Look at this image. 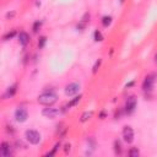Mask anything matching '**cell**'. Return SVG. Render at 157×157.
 I'll return each mask as SVG.
<instances>
[{"mask_svg":"<svg viewBox=\"0 0 157 157\" xmlns=\"http://www.w3.org/2000/svg\"><path fill=\"white\" fill-rule=\"evenodd\" d=\"M11 147H10V144L7 142H1V147H0V155L3 157H10L11 156Z\"/></svg>","mask_w":157,"mask_h":157,"instance_id":"9","label":"cell"},{"mask_svg":"<svg viewBox=\"0 0 157 157\" xmlns=\"http://www.w3.org/2000/svg\"><path fill=\"white\" fill-rule=\"evenodd\" d=\"M16 36V31H11V32H7L4 37H3V39L6 42V41H9V39H11V38H14Z\"/></svg>","mask_w":157,"mask_h":157,"instance_id":"21","label":"cell"},{"mask_svg":"<svg viewBox=\"0 0 157 157\" xmlns=\"http://www.w3.org/2000/svg\"><path fill=\"white\" fill-rule=\"evenodd\" d=\"M135 108H136V98H135V96H130L125 102V113L131 114Z\"/></svg>","mask_w":157,"mask_h":157,"instance_id":"3","label":"cell"},{"mask_svg":"<svg viewBox=\"0 0 157 157\" xmlns=\"http://www.w3.org/2000/svg\"><path fill=\"white\" fill-rule=\"evenodd\" d=\"M155 61H156V64H157V54H156V57H155Z\"/></svg>","mask_w":157,"mask_h":157,"instance_id":"28","label":"cell"},{"mask_svg":"<svg viewBox=\"0 0 157 157\" xmlns=\"http://www.w3.org/2000/svg\"><path fill=\"white\" fill-rule=\"evenodd\" d=\"M28 118V112L25 109V108H17L16 112H15V119L18 122V123H24L26 122Z\"/></svg>","mask_w":157,"mask_h":157,"instance_id":"5","label":"cell"},{"mask_svg":"<svg viewBox=\"0 0 157 157\" xmlns=\"http://www.w3.org/2000/svg\"><path fill=\"white\" fill-rule=\"evenodd\" d=\"M140 155V151L138 150V147H133L129 150V156L130 157H138Z\"/></svg>","mask_w":157,"mask_h":157,"instance_id":"20","label":"cell"},{"mask_svg":"<svg viewBox=\"0 0 157 157\" xmlns=\"http://www.w3.org/2000/svg\"><path fill=\"white\" fill-rule=\"evenodd\" d=\"M81 98H82V96L81 95H79V96H76V97H74L72 98L68 104H66V108H71V107H74V106H76V104L81 101Z\"/></svg>","mask_w":157,"mask_h":157,"instance_id":"12","label":"cell"},{"mask_svg":"<svg viewBox=\"0 0 157 157\" xmlns=\"http://www.w3.org/2000/svg\"><path fill=\"white\" fill-rule=\"evenodd\" d=\"M120 3H124V0H120Z\"/></svg>","mask_w":157,"mask_h":157,"instance_id":"29","label":"cell"},{"mask_svg":"<svg viewBox=\"0 0 157 157\" xmlns=\"http://www.w3.org/2000/svg\"><path fill=\"white\" fill-rule=\"evenodd\" d=\"M68 151H70V145L68 144V145H65V152L68 153Z\"/></svg>","mask_w":157,"mask_h":157,"instance_id":"26","label":"cell"},{"mask_svg":"<svg viewBox=\"0 0 157 157\" xmlns=\"http://www.w3.org/2000/svg\"><path fill=\"white\" fill-rule=\"evenodd\" d=\"M16 91H17V83H15V85H13V86H10L7 90H6V92L4 93V98L6 100V98H11L15 93H16Z\"/></svg>","mask_w":157,"mask_h":157,"instance_id":"11","label":"cell"},{"mask_svg":"<svg viewBox=\"0 0 157 157\" xmlns=\"http://www.w3.org/2000/svg\"><path fill=\"white\" fill-rule=\"evenodd\" d=\"M134 85V82H130V83H128V85H127V87H130V86H133Z\"/></svg>","mask_w":157,"mask_h":157,"instance_id":"27","label":"cell"},{"mask_svg":"<svg viewBox=\"0 0 157 157\" xmlns=\"http://www.w3.org/2000/svg\"><path fill=\"white\" fill-rule=\"evenodd\" d=\"M57 100H58V96L54 92H44L42 95H39L37 98L38 103L43 104V106H52V104H54L57 102Z\"/></svg>","mask_w":157,"mask_h":157,"instance_id":"1","label":"cell"},{"mask_svg":"<svg viewBox=\"0 0 157 157\" xmlns=\"http://www.w3.org/2000/svg\"><path fill=\"white\" fill-rule=\"evenodd\" d=\"M123 138H124V141L128 142V144H131L134 141V130L131 127H124Z\"/></svg>","mask_w":157,"mask_h":157,"instance_id":"7","label":"cell"},{"mask_svg":"<svg viewBox=\"0 0 157 157\" xmlns=\"http://www.w3.org/2000/svg\"><path fill=\"white\" fill-rule=\"evenodd\" d=\"M60 147V144L58 142V144H55V146H54V147H53V150H52L50 152H48V153H46V156L47 157H52V156H54L55 153H57V151H58V149Z\"/></svg>","mask_w":157,"mask_h":157,"instance_id":"17","label":"cell"},{"mask_svg":"<svg viewBox=\"0 0 157 157\" xmlns=\"http://www.w3.org/2000/svg\"><path fill=\"white\" fill-rule=\"evenodd\" d=\"M90 21V14L88 13H86L85 15H83V17L81 18V22H83V24H87Z\"/></svg>","mask_w":157,"mask_h":157,"instance_id":"23","label":"cell"},{"mask_svg":"<svg viewBox=\"0 0 157 157\" xmlns=\"http://www.w3.org/2000/svg\"><path fill=\"white\" fill-rule=\"evenodd\" d=\"M42 114L46 117V118H49V119H54L55 117H58L59 114H60V111L58 108H53V107H50V108H44L43 111H42Z\"/></svg>","mask_w":157,"mask_h":157,"instance_id":"6","label":"cell"},{"mask_svg":"<svg viewBox=\"0 0 157 157\" xmlns=\"http://www.w3.org/2000/svg\"><path fill=\"white\" fill-rule=\"evenodd\" d=\"M18 42L21 46H27L28 42H29V36L26 33V32H20L18 33Z\"/></svg>","mask_w":157,"mask_h":157,"instance_id":"10","label":"cell"},{"mask_svg":"<svg viewBox=\"0 0 157 157\" xmlns=\"http://www.w3.org/2000/svg\"><path fill=\"white\" fill-rule=\"evenodd\" d=\"M101 63H102V60L98 59V60L96 61V64L93 65V68H92V72H93V74H96V72H97V70H98V68H100V65H101Z\"/></svg>","mask_w":157,"mask_h":157,"instance_id":"22","label":"cell"},{"mask_svg":"<svg viewBox=\"0 0 157 157\" xmlns=\"http://www.w3.org/2000/svg\"><path fill=\"white\" fill-rule=\"evenodd\" d=\"M153 83H155V77H153L152 75L146 76L145 80H144V82H142V90H144L145 92H150V91H152V88H153Z\"/></svg>","mask_w":157,"mask_h":157,"instance_id":"8","label":"cell"},{"mask_svg":"<svg viewBox=\"0 0 157 157\" xmlns=\"http://www.w3.org/2000/svg\"><path fill=\"white\" fill-rule=\"evenodd\" d=\"M93 39H95L96 42H102L103 41V36H102V33L100 32V31H95V33H93Z\"/></svg>","mask_w":157,"mask_h":157,"instance_id":"19","label":"cell"},{"mask_svg":"<svg viewBox=\"0 0 157 157\" xmlns=\"http://www.w3.org/2000/svg\"><path fill=\"white\" fill-rule=\"evenodd\" d=\"M104 117H106V113L102 112V113L100 114V118H101V119H104Z\"/></svg>","mask_w":157,"mask_h":157,"instance_id":"25","label":"cell"},{"mask_svg":"<svg viewBox=\"0 0 157 157\" xmlns=\"http://www.w3.org/2000/svg\"><path fill=\"white\" fill-rule=\"evenodd\" d=\"M41 27H42V21H36V22L33 24V26H32V31L35 33H37L41 29Z\"/></svg>","mask_w":157,"mask_h":157,"instance_id":"18","label":"cell"},{"mask_svg":"<svg viewBox=\"0 0 157 157\" xmlns=\"http://www.w3.org/2000/svg\"><path fill=\"white\" fill-rule=\"evenodd\" d=\"M25 138L26 140L29 142V144H32V145H37L39 144L41 141V134L36 130H27L25 133Z\"/></svg>","mask_w":157,"mask_h":157,"instance_id":"2","label":"cell"},{"mask_svg":"<svg viewBox=\"0 0 157 157\" xmlns=\"http://www.w3.org/2000/svg\"><path fill=\"white\" fill-rule=\"evenodd\" d=\"M112 24V17L111 16H103L102 17V25L104 27H108Z\"/></svg>","mask_w":157,"mask_h":157,"instance_id":"15","label":"cell"},{"mask_svg":"<svg viewBox=\"0 0 157 157\" xmlns=\"http://www.w3.org/2000/svg\"><path fill=\"white\" fill-rule=\"evenodd\" d=\"M15 15H16V13H15V11L7 13V14H6V18H13V17H15Z\"/></svg>","mask_w":157,"mask_h":157,"instance_id":"24","label":"cell"},{"mask_svg":"<svg viewBox=\"0 0 157 157\" xmlns=\"http://www.w3.org/2000/svg\"><path fill=\"white\" fill-rule=\"evenodd\" d=\"M46 43H47V37H46V36H42V37H39V39H38V48H39V49L44 48Z\"/></svg>","mask_w":157,"mask_h":157,"instance_id":"16","label":"cell"},{"mask_svg":"<svg viewBox=\"0 0 157 157\" xmlns=\"http://www.w3.org/2000/svg\"><path fill=\"white\" fill-rule=\"evenodd\" d=\"M91 117H92V112H83L82 116H81V118H80V120H81V123H85V122H87Z\"/></svg>","mask_w":157,"mask_h":157,"instance_id":"13","label":"cell"},{"mask_svg":"<svg viewBox=\"0 0 157 157\" xmlns=\"http://www.w3.org/2000/svg\"><path fill=\"white\" fill-rule=\"evenodd\" d=\"M80 91V83L77 82H72V83H69V85L65 87V95L66 96H74Z\"/></svg>","mask_w":157,"mask_h":157,"instance_id":"4","label":"cell"},{"mask_svg":"<svg viewBox=\"0 0 157 157\" xmlns=\"http://www.w3.org/2000/svg\"><path fill=\"white\" fill-rule=\"evenodd\" d=\"M114 152L117 155H120L122 153V144L119 140H116L114 141Z\"/></svg>","mask_w":157,"mask_h":157,"instance_id":"14","label":"cell"}]
</instances>
